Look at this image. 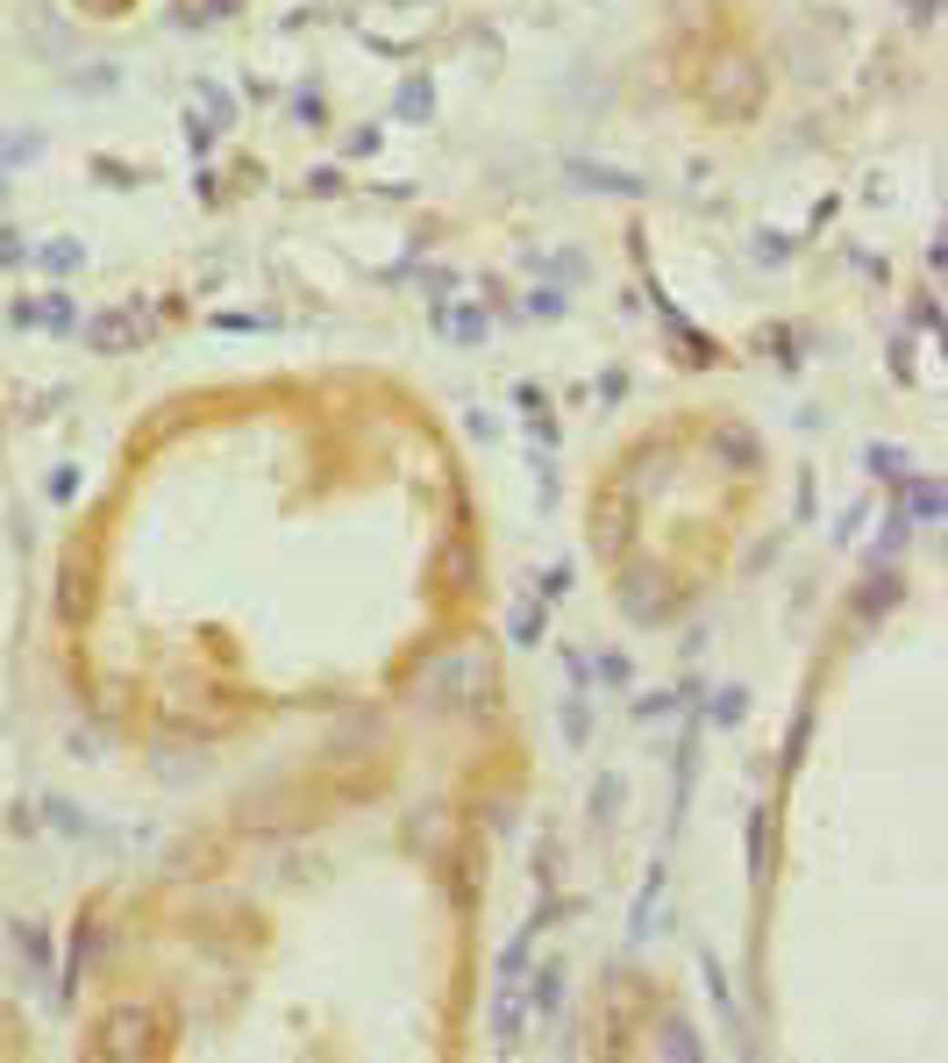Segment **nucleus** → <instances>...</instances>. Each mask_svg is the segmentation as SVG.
<instances>
[{
    "instance_id": "21",
    "label": "nucleus",
    "mask_w": 948,
    "mask_h": 1063,
    "mask_svg": "<svg viewBox=\"0 0 948 1063\" xmlns=\"http://www.w3.org/2000/svg\"><path fill=\"white\" fill-rule=\"evenodd\" d=\"M0 264H22V243H15L7 229H0Z\"/></svg>"
},
{
    "instance_id": "13",
    "label": "nucleus",
    "mask_w": 948,
    "mask_h": 1063,
    "mask_svg": "<svg viewBox=\"0 0 948 1063\" xmlns=\"http://www.w3.org/2000/svg\"><path fill=\"white\" fill-rule=\"evenodd\" d=\"M663 1049H670V1057H685V1063L699 1057V1042H692V1027H678V1021L663 1027Z\"/></svg>"
},
{
    "instance_id": "10",
    "label": "nucleus",
    "mask_w": 948,
    "mask_h": 1063,
    "mask_svg": "<svg viewBox=\"0 0 948 1063\" xmlns=\"http://www.w3.org/2000/svg\"><path fill=\"white\" fill-rule=\"evenodd\" d=\"M564 735H571V750L592 735V721H585V692H571V700H564Z\"/></svg>"
},
{
    "instance_id": "2",
    "label": "nucleus",
    "mask_w": 948,
    "mask_h": 1063,
    "mask_svg": "<svg viewBox=\"0 0 948 1063\" xmlns=\"http://www.w3.org/2000/svg\"><path fill=\"white\" fill-rule=\"evenodd\" d=\"M150 322H158V307H150V300H128V307H107V314H93V322H86V342L122 357V350H143Z\"/></svg>"
},
{
    "instance_id": "11",
    "label": "nucleus",
    "mask_w": 948,
    "mask_h": 1063,
    "mask_svg": "<svg viewBox=\"0 0 948 1063\" xmlns=\"http://www.w3.org/2000/svg\"><path fill=\"white\" fill-rule=\"evenodd\" d=\"M614 807H620V778H599L592 785V821H614Z\"/></svg>"
},
{
    "instance_id": "14",
    "label": "nucleus",
    "mask_w": 948,
    "mask_h": 1063,
    "mask_svg": "<svg viewBox=\"0 0 948 1063\" xmlns=\"http://www.w3.org/2000/svg\"><path fill=\"white\" fill-rule=\"evenodd\" d=\"M435 322H443L450 336H464V342H478V336H485V322H478V314H435Z\"/></svg>"
},
{
    "instance_id": "6",
    "label": "nucleus",
    "mask_w": 948,
    "mask_h": 1063,
    "mask_svg": "<svg viewBox=\"0 0 948 1063\" xmlns=\"http://www.w3.org/2000/svg\"><path fill=\"white\" fill-rule=\"evenodd\" d=\"M57 614L86 621V557H65V571H57Z\"/></svg>"
},
{
    "instance_id": "17",
    "label": "nucleus",
    "mask_w": 948,
    "mask_h": 1063,
    "mask_svg": "<svg viewBox=\"0 0 948 1063\" xmlns=\"http://www.w3.org/2000/svg\"><path fill=\"white\" fill-rule=\"evenodd\" d=\"M592 671H599V679H607V685H627V657H614V649H607V657H599Z\"/></svg>"
},
{
    "instance_id": "9",
    "label": "nucleus",
    "mask_w": 948,
    "mask_h": 1063,
    "mask_svg": "<svg viewBox=\"0 0 948 1063\" xmlns=\"http://www.w3.org/2000/svg\"><path fill=\"white\" fill-rule=\"evenodd\" d=\"M742 714H749V692H742V685H720V692H713V721L735 728Z\"/></svg>"
},
{
    "instance_id": "7",
    "label": "nucleus",
    "mask_w": 948,
    "mask_h": 1063,
    "mask_svg": "<svg viewBox=\"0 0 948 1063\" xmlns=\"http://www.w3.org/2000/svg\"><path fill=\"white\" fill-rule=\"evenodd\" d=\"M749 878H756V885L770 878V813L749 821Z\"/></svg>"
},
{
    "instance_id": "12",
    "label": "nucleus",
    "mask_w": 948,
    "mask_h": 1063,
    "mask_svg": "<svg viewBox=\"0 0 948 1063\" xmlns=\"http://www.w3.org/2000/svg\"><path fill=\"white\" fill-rule=\"evenodd\" d=\"M870 471H877V478H906V457L884 450V443H870Z\"/></svg>"
},
{
    "instance_id": "20",
    "label": "nucleus",
    "mask_w": 948,
    "mask_h": 1063,
    "mask_svg": "<svg viewBox=\"0 0 948 1063\" xmlns=\"http://www.w3.org/2000/svg\"><path fill=\"white\" fill-rule=\"evenodd\" d=\"M571 593V571H542V599H564Z\"/></svg>"
},
{
    "instance_id": "19",
    "label": "nucleus",
    "mask_w": 948,
    "mask_h": 1063,
    "mask_svg": "<svg viewBox=\"0 0 948 1063\" xmlns=\"http://www.w3.org/2000/svg\"><path fill=\"white\" fill-rule=\"evenodd\" d=\"M685 700H692V685H678V692H670V707H685ZM635 714H642V721H649V714H663V700H642V707H635Z\"/></svg>"
},
{
    "instance_id": "15",
    "label": "nucleus",
    "mask_w": 948,
    "mask_h": 1063,
    "mask_svg": "<svg viewBox=\"0 0 948 1063\" xmlns=\"http://www.w3.org/2000/svg\"><path fill=\"white\" fill-rule=\"evenodd\" d=\"M542 629V607H514V642H535Z\"/></svg>"
},
{
    "instance_id": "1",
    "label": "nucleus",
    "mask_w": 948,
    "mask_h": 1063,
    "mask_svg": "<svg viewBox=\"0 0 948 1063\" xmlns=\"http://www.w3.org/2000/svg\"><path fill=\"white\" fill-rule=\"evenodd\" d=\"M93 1049L100 1057H158L165 1049V1014L158 1007H115L93 1027Z\"/></svg>"
},
{
    "instance_id": "3",
    "label": "nucleus",
    "mask_w": 948,
    "mask_h": 1063,
    "mask_svg": "<svg viewBox=\"0 0 948 1063\" xmlns=\"http://www.w3.org/2000/svg\"><path fill=\"white\" fill-rule=\"evenodd\" d=\"M521 1021H528V992H521V978H499L493 985V1042H499V1057L521 1049Z\"/></svg>"
},
{
    "instance_id": "16",
    "label": "nucleus",
    "mask_w": 948,
    "mask_h": 1063,
    "mask_svg": "<svg viewBox=\"0 0 948 1063\" xmlns=\"http://www.w3.org/2000/svg\"><path fill=\"white\" fill-rule=\"evenodd\" d=\"M36 257L50 264V271H72V264H79V250H72V243H50V250H36Z\"/></svg>"
},
{
    "instance_id": "8",
    "label": "nucleus",
    "mask_w": 948,
    "mask_h": 1063,
    "mask_svg": "<svg viewBox=\"0 0 948 1063\" xmlns=\"http://www.w3.org/2000/svg\"><path fill=\"white\" fill-rule=\"evenodd\" d=\"M392 122H428V79H407L392 100Z\"/></svg>"
},
{
    "instance_id": "5",
    "label": "nucleus",
    "mask_w": 948,
    "mask_h": 1063,
    "mask_svg": "<svg viewBox=\"0 0 948 1063\" xmlns=\"http://www.w3.org/2000/svg\"><path fill=\"white\" fill-rule=\"evenodd\" d=\"M899 514H906V521H942V486L906 471V478H899Z\"/></svg>"
},
{
    "instance_id": "4",
    "label": "nucleus",
    "mask_w": 948,
    "mask_h": 1063,
    "mask_svg": "<svg viewBox=\"0 0 948 1063\" xmlns=\"http://www.w3.org/2000/svg\"><path fill=\"white\" fill-rule=\"evenodd\" d=\"M521 992H528V1007H535L542 1021L564 1007V964H535V971H521Z\"/></svg>"
},
{
    "instance_id": "18",
    "label": "nucleus",
    "mask_w": 948,
    "mask_h": 1063,
    "mask_svg": "<svg viewBox=\"0 0 948 1063\" xmlns=\"http://www.w3.org/2000/svg\"><path fill=\"white\" fill-rule=\"evenodd\" d=\"M884 599H892V571H877V586H870V593H863V614H877Z\"/></svg>"
}]
</instances>
